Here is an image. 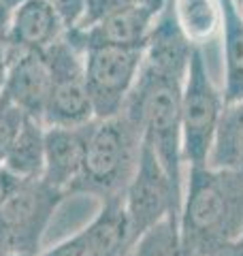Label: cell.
<instances>
[{
  "mask_svg": "<svg viewBox=\"0 0 243 256\" xmlns=\"http://www.w3.org/2000/svg\"><path fill=\"white\" fill-rule=\"evenodd\" d=\"M20 0H0V43H4L6 38V30H9V22H11V13L18 6Z\"/></svg>",
  "mask_w": 243,
  "mask_h": 256,
  "instance_id": "44dd1931",
  "label": "cell"
},
{
  "mask_svg": "<svg viewBox=\"0 0 243 256\" xmlns=\"http://www.w3.org/2000/svg\"><path fill=\"white\" fill-rule=\"evenodd\" d=\"M50 2L58 11L66 32L79 26L86 15V6H88V0H50Z\"/></svg>",
  "mask_w": 243,
  "mask_h": 256,
  "instance_id": "ffe728a7",
  "label": "cell"
},
{
  "mask_svg": "<svg viewBox=\"0 0 243 256\" xmlns=\"http://www.w3.org/2000/svg\"><path fill=\"white\" fill-rule=\"evenodd\" d=\"M222 111V90L209 77L200 47H194L182 94V156L188 166L207 164Z\"/></svg>",
  "mask_w": 243,
  "mask_h": 256,
  "instance_id": "277c9868",
  "label": "cell"
},
{
  "mask_svg": "<svg viewBox=\"0 0 243 256\" xmlns=\"http://www.w3.org/2000/svg\"><path fill=\"white\" fill-rule=\"evenodd\" d=\"M24 118L26 116H24L18 107L11 105L9 100L0 96V164H2L6 150H9V146L13 143L15 134H18Z\"/></svg>",
  "mask_w": 243,
  "mask_h": 256,
  "instance_id": "d6986e66",
  "label": "cell"
},
{
  "mask_svg": "<svg viewBox=\"0 0 243 256\" xmlns=\"http://www.w3.org/2000/svg\"><path fill=\"white\" fill-rule=\"evenodd\" d=\"M171 9L188 43L200 47L222 30L220 0H171Z\"/></svg>",
  "mask_w": 243,
  "mask_h": 256,
  "instance_id": "2e32d148",
  "label": "cell"
},
{
  "mask_svg": "<svg viewBox=\"0 0 243 256\" xmlns=\"http://www.w3.org/2000/svg\"><path fill=\"white\" fill-rule=\"evenodd\" d=\"M168 0H88V6H86V15L81 24V26H88V24H92L96 20L104 18V15H109L113 11H120V9H126V6H134V4H141V6H150L154 11H162L166 6Z\"/></svg>",
  "mask_w": 243,
  "mask_h": 256,
  "instance_id": "ac0fdd59",
  "label": "cell"
},
{
  "mask_svg": "<svg viewBox=\"0 0 243 256\" xmlns=\"http://www.w3.org/2000/svg\"><path fill=\"white\" fill-rule=\"evenodd\" d=\"M128 256H192V252L182 239L180 220L164 218L136 239Z\"/></svg>",
  "mask_w": 243,
  "mask_h": 256,
  "instance_id": "e0dca14e",
  "label": "cell"
},
{
  "mask_svg": "<svg viewBox=\"0 0 243 256\" xmlns=\"http://www.w3.org/2000/svg\"><path fill=\"white\" fill-rule=\"evenodd\" d=\"M214 256H243V235L237 237L234 242L226 244L222 250H218Z\"/></svg>",
  "mask_w": 243,
  "mask_h": 256,
  "instance_id": "603a6c76",
  "label": "cell"
},
{
  "mask_svg": "<svg viewBox=\"0 0 243 256\" xmlns=\"http://www.w3.org/2000/svg\"><path fill=\"white\" fill-rule=\"evenodd\" d=\"M239 4H241V9H243V0H241V2H239Z\"/></svg>",
  "mask_w": 243,
  "mask_h": 256,
  "instance_id": "484cf974",
  "label": "cell"
},
{
  "mask_svg": "<svg viewBox=\"0 0 243 256\" xmlns=\"http://www.w3.org/2000/svg\"><path fill=\"white\" fill-rule=\"evenodd\" d=\"M20 182H22V180H18L13 173H9L2 164H0V205L4 203V198L9 196L15 188H18Z\"/></svg>",
  "mask_w": 243,
  "mask_h": 256,
  "instance_id": "7402d4cb",
  "label": "cell"
},
{
  "mask_svg": "<svg viewBox=\"0 0 243 256\" xmlns=\"http://www.w3.org/2000/svg\"><path fill=\"white\" fill-rule=\"evenodd\" d=\"M141 154V130L124 111L94 120L88 137L84 169L70 188L72 194H90L102 201L122 198L132 180Z\"/></svg>",
  "mask_w": 243,
  "mask_h": 256,
  "instance_id": "7a4b0ae2",
  "label": "cell"
},
{
  "mask_svg": "<svg viewBox=\"0 0 243 256\" xmlns=\"http://www.w3.org/2000/svg\"><path fill=\"white\" fill-rule=\"evenodd\" d=\"M237 2H241V0H237Z\"/></svg>",
  "mask_w": 243,
  "mask_h": 256,
  "instance_id": "4316f807",
  "label": "cell"
},
{
  "mask_svg": "<svg viewBox=\"0 0 243 256\" xmlns=\"http://www.w3.org/2000/svg\"><path fill=\"white\" fill-rule=\"evenodd\" d=\"M158 15L160 13L150 9V6L134 4L113 11L100 20L88 24V26L72 28L64 36L81 52L102 45H118V47L148 45L150 32L154 24H156Z\"/></svg>",
  "mask_w": 243,
  "mask_h": 256,
  "instance_id": "9c48e42d",
  "label": "cell"
},
{
  "mask_svg": "<svg viewBox=\"0 0 243 256\" xmlns=\"http://www.w3.org/2000/svg\"><path fill=\"white\" fill-rule=\"evenodd\" d=\"M180 230L192 256H214L243 235V173L188 166Z\"/></svg>",
  "mask_w": 243,
  "mask_h": 256,
  "instance_id": "6da1fadb",
  "label": "cell"
},
{
  "mask_svg": "<svg viewBox=\"0 0 243 256\" xmlns=\"http://www.w3.org/2000/svg\"><path fill=\"white\" fill-rule=\"evenodd\" d=\"M182 196L184 192L175 188L154 148L141 139L139 162L122 196L130 226V242L134 244L145 230L164 218L180 220Z\"/></svg>",
  "mask_w": 243,
  "mask_h": 256,
  "instance_id": "5b68a950",
  "label": "cell"
},
{
  "mask_svg": "<svg viewBox=\"0 0 243 256\" xmlns=\"http://www.w3.org/2000/svg\"><path fill=\"white\" fill-rule=\"evenodd\" d=\"M207 164L243 173V100L224 105Z\"/></svg>",
  "mask_w": 243,
  "mask_h": 256,
  "instance_id": "9a60e30c",
  "label": "cell"
},
{
  "mask_svg": "<svg viewBox=\"0 0 243 256\" xmlns=\"http://www.w3.org/2000/svg\"><path fill=\"white\" fill-rule=\"evenodd\" d=\"M6 70H9V54H6L4 43H0V96H2V90H4Z\"/></svg>",
  "mask_w": 243,
  "mask_h": 256,
  "instance_id": "cb8c5ba5",
  "label": "cell"
},
{
  "mask_svg": "<svg viewBox=\"0 0 243 256\" xmlns=\"http://www.w3.org/2000/svg\"><path fill=\"white\" fill-rule=\"evenodd\" d=\"M145 45H102L84 52L86 84L96 120L113 118L124 111L134 82L139 77Z\"/></svg>",
  "mask_w": 243,
  "mask_h": 256,
  "instance_id": "8992f818",
  "label": "cell"
},
{
  "mask_svg": "<svg viewBox=\"0 0 243 256\" xmlns=\"http://www.w3.org/2000/svg\"><path fill=\"white\" fill-rule=\"evenodd\" d=\"M43 56L50 66L52 88L43 116L45 126H81L92 122L94 109L86 84L84 52L77 50L66 36L56 41Z\"/></svg>",
  "mask_w": 243,
  "mask_h": 256,
  "instance_id": "52a82bcc",
  "label": "cell"
},
{
  "mask_svg": "<svg viewBox=\"0 0 243 256\" xmlns=\"http://www.w3.org/2000/svg\"><path fill=\"white\" fill-rule=\"evenodd\" d=\"M130 246L124 201L109 198L100 203V210L90 224L38 256H128Z\"/></svg>",
  "mask_w": 243,
  "mask_h": 256,
  "instance_id": "ba28073f",
  "label": "cell"
},
{
  "mask_svg": "<svg viewBox=\"0 0 243 256\" xmlns=\"http://www.w3.org/2000/svg\"><path fill=\"white\" fill-rule=\"evenodd\" d=\"M64 198H68L66 192L43 180L20 182L0 205V256H38L45 230Z\"/></svg>",
  "mask_w": 243,
  "mask_h": 256,
  "instance_id": "3957f363",
  "label": "cell"
},
{
  "mask_svg": "<svg viewBox=\"0 0 243 256\" xmlns=\"http://www.w3.org/2000/svg\"><path fill=\"white\" fill-rule=\"evenodd\" d=\"M2 166L18 180H40L45 169V124L24 118L13 143L6 150Z\"/></svg>",
  "mask_w": 243,
  "mask_h": 256,
  "instance_id": "5bb4252c",
  "label": "cell"
},
{
  "mask_svg": "<svg viewBox=\"0 0 243 256\" xmlns=\"http://www.w3.org/2000/svg\"><path fill=\"white\" fill-rule=\"evenodd\" d=\"M52 75L43 52L9 54V70L2 98L15 105L26 118L43 122L50 100Z\"/></svg>",
  "mask_w": 243,
  "mask_h": 256,
  "instance_id": "30bf717a",
  "label": "cell"
},
{
  "mask_svg": "<svg viewBox=\"0 0 243 256\" xmlns=\"http://www.w3.org/2000/svg\"><path fill=\"white\" fill-rule=\"evenodd\" d=\"M222 4V56H224V105L243 100V9L237 0Z\"/></svg>",
  "mask_w": 243,
  "mask_h": 256,
  "instance_id": "4fadbf2b",
  "label": "cell"
},
{
  "mask_svg": "<svg viewBox=\"0 0 243 256\" xmlns=\"http://www.w3.org/2000/svg\"><path fill=\"white\" fill-rule=\"evenodd\" d=\"M4 256H28V254H4Z\"/></svg>",
  "mask_w": 243,
  "mask_h": 256,
  "instance_id": "d4e9b609",
  "label": "cell"
},
{
  "mask_svg": "<svg viewBox=\"0 0 243 256\" xmlns=\"http://www.w3.org/2000/svg\"><path fill=\"white\" fill-rule=\"evenodd\" d=\"M66 34V28L50 0H20L11 13L4 47L6 54L43 52Z\"/></svg>",
  "mask_w": 243,
  "mask_h": 256,
  "instance_id": "7c38bea8",
  "label": "cell"
},
{
  "mask_svg": "<svg viewBox=\"0 0 243 256\" xmlns=\"http://www.w3.org/2000/svg\"><path fill=\"white\" fill-rule=\"evenodd\" d=\"M92 122L81 126H45V169L40 180L68 196L84 169Z\"/></svg>",
  "mask_w": 243,
  "mask_h": 256,
  "instance_id": "8fae6325",
  "label": "cell"
}]
</instances>
